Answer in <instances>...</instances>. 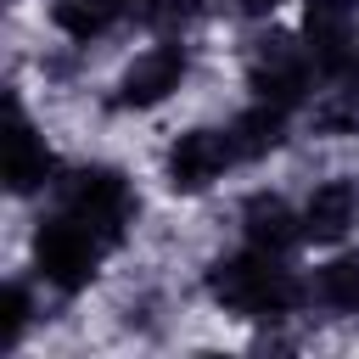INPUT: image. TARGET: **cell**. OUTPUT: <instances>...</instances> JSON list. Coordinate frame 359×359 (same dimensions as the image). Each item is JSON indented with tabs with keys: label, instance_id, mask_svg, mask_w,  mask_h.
<instances>
[{
	"label": "cell",
	"instance_id": "obj_2",
	"mask_svg": "<svg viewBox=\"0 0 359 359\" xmlns=\"http://www.w3.org/2000/svg\"><path fill=\"white\" fill-rule=\"evenodd\" d=\"M101 252H107V241H101L84 219H73V213H62V208H56V213L39 224V236H34V264H39V275H45L56 292L90 286Z\"/></svg>",
	"mask_w": 359,
	"mask_h": 359
},
{
	"label": "cell",
	"instance_id": "obj_5",
	"mask_svg": "<svg viewBox=\"0 0 359 359\" xmlns=\"http://www.w3.org/2000/svg\"><path fill=\"white\" fill-rule=\"evenodd\" d=\"M230 163H241V151H236L230 129H191V135H180V140L168 146L163 174H168V185H174V191H208Z\"/></svg>",
	"mask_w": 359,
	"mask_h": 359
},
{
	"label": "cell",
	"instance_id": "obj_4",
	"mask_svg": "<svg viewBox=\"0 0 359 359\" xmlns=\"http://www.w3.org/2000/svg\"><path fill=\"white\" fill-rule=\"evenodd\" d=\"M314 73H320V67H314V50L297 45V39H286V34L258 39V45H252V62H247V84L258 90V101L286 107V112L309 95Z\"/></svg>",
	"mask_w": 359,
	"mask_h": 359
},
{
	"label": "cell",
	"instance_id": "obj_1",
	"mask_svg": "<svg viewBox=\"0 0 359 359\" xmlns=\"http://www.w3.org/2000/svg\"><path fill=\"white\" fill-rule=\"evenodd\" d=\"M208 292H213V303H224L241 320H286L303 303V286L286 269V252H264V247L219 258L208 269Z\"/></svg>",
	"mask_w": 359,
	"mask_h": 359
},
{
	"label": "cell",
	"instance_id": "obj_3",
	"mask_svg": "<svg viewBox=\"0 0 359 359\" xmlns=\"http://www.w3.org/2000/svg\"><path fill=\"white\" fill-rule=\"evenodd\" d=\"M62 213L84 219L107 247H118L129 219H135V191L118 168H79L62 180Z\"/></svg>",
	"mask_w": 359,
	"mask_h": 359
},
{
	"label": "cell",
	"instance_id": "obj_8",
	"mask_svg": "<svg viewBox=\"0 0 359 359\" xmlns=\"http://www.w3.org/2000/svg\"><path fill=\"white\" fill-rule=\"evenodd\" d=\"M359 219V185L353 180H325L303 202V236L309 241H342Z\"/></svg>",
	"mask_w": 359,
	"mask_h": 359
},
{
	"label": "cell",
	"instance_id": "obj_15",
	"mask_svg": "<svg viewBox=\"0 0 359 359\" xmlns=\"http://www.w3.org/2000/svg\"><path fill=\"white\" fill-rule=\"evenodd\" d=\"M348 79H353V84H359V45H353V67H348Z\"/></svg>",
	"mask_w": 359,
	"mask_h": 359
},
{
	"label": "cell",
	"instance_id": "obj_13",
	"mask_svg": "<svg viewBox=\"0 0 359 359\" xmlns=\"http://www.w3.org/2000/svg\"><path fill=\"white\" fill-rule=\"evenodd\" d=\"M28 314H34V303H28V286H6V314H0V348H17V342H22V331H28Z\"/></svg>",
	"mask_w": 359,
	"mask_h": 359
},
{
	"label": "cell",
	"instance_id": "obj_10",
	"mask_svg": "<svg viewBox=\"0 0 359 359\" xmlns=\"http://www.w3.org/2000/svg\"><path fill=\"white\" fill-rule=\"evenodd\" d=\"M230 140H236L241 163H247V157H264V151H275V146L286 140V107H269V101L247 107V112L230 123Z\"/></svg>",
	"mask_w": 359,
	"mask_h": 359
},
{
	"label": "cell",
	"instance_id": "obj_11",
	"mask_svg": "<svg viewBox=\"0 0 359 359\" xmlns=\"http://www.w3.org/2000/svg\"><path fill=\"white\" fill-rule=\"evenodd\" d=\"M123 11H129V0H56L50 6V22L67 39H101Z\"/></svg>",
	"mask_w": 359,
	"mask_h": 359
},
{
	"label": "cell",
	"instance_id": "obj_6",
	"mask_svg": "<svg viewBox=\"0 0 359 359\" xmlns=\"http://www.w3.org/2000/svg\"><path fill=\"white\" fill-rule=\"evenodd\" d=\"M180 79H185V45H151V50H140L135 56V67L123 73V84H118V107H157V101H168L174 90H180Z\"/></svg>",
	"mask_w": 359,
	"mask_h": 359
},
{
	"label": "cell",
	"instance_id": "obj_9",
	"mask_svg": "<svg viewBox=\"0 0 359 359\" xmlns=\"http://www.w3.org/2000/svg\"><path fill=\"white\" fill-rule=\"evenodd\" d=\"M241 230H247V247L286 252V247L303 236V213H292L280 196H252V202L241 208Z\"/></svg>",
	"mask_w": 359,
	"mask_h": 359
},
{
	"label": "cell",
	"instance_id": "obj_7",
	"mask_svg": "<svg viewBox=\"0 0 359 359\" xmlns=\"http://www.w3.org/2000/svg\"><path fill=\"white\" fill-rule=\"evenodd\" d=\"M50 146H45V135L22 118V107L11 101V129H6V185L22 196V191H39L45 180H50Z\"/></svg>",
	"mask_w": 359,
	"mask_h": 359
},
{
	"label": "cell",
	"instance_id": "obj_12",
	"mask_svg": "<svg viewBox=\"0 0 359 359\" xmlns=\"http://www.w3.org/2000/svg\"><path fill=\"white\" fill-rule=\"evenodd\" d=\"M314 303L331 309V314H359V252L348 258H331L320 275H314Z\"/></svg>",
	"mask_w": 359,
	"mask_h": 359
},
{
	"label": "cell",
	"instance_id": "obj_14",
	"mask_svg": "<svg viewBox=\"0 0 359 359\" xmlns=\"http://www.w3.org/2000/svg\"><path fill=\"white\" fill-rule=\"evenodd\" d=\"M247 11H269V6H280V0H241Z\"/></svg>",
	"mask_w": 359,
	"mask_h": 359
}]
</instances>
